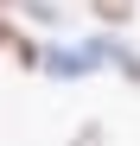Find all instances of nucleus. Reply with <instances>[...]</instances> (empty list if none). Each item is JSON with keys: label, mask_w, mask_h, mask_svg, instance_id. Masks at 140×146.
<instances>
[{"label": "nucleus", "mask_w": 140, "mask_h": 146, "mask_svg": "<svg viewBox=\"0 0 140 146\" xmlns=\"http://www.w3.org/2000/svg\"><path fill=\"white\" fill-rule=\"evenodd\" d=\"M0 7H26L32 19H57V7H51V0H0Z\"/></svg>", "instance_id": "39448f33"}, {"label": "nucleus", "mask_w": 140, "mask_h": 146, "mask_svg": "<svg viewBox=\"0 0 140 146\" xmlns=\"http://www.w3.org/2000/svg\"><path fill=\"white\" fill-rule=\"evenodd\" d=\"M38 64L51 70V76H89V70H102V64H108V44H102V38H89L83 51H38Z\"/></svg>", "instance_id": "f257e3e1"}, {"label": "nucleus", "mask_w": 140, "mask_h": 146, "mask_svg": "<svg viewBox=\"0 0 140 146\" xmlns=\"http://www.w3.org/2000/svg\"><path fill=\"white\" fill-rule=\"evenodd\" d=\"M102 44H108V64L121 70L127 83H140V51H127V44H115V38H102Z\"/></svg>", "instance_id": "7ed1b4c3"}, {"label": "nucleus", "mask_w": 140, "mask_h": 146, "mask_svg": "<svg viewBox=\"0 0 140 146\" xmlns=\"http://www.w3.org/2000/svg\"><path fill=\"white\" fill-rule=\"evenodd\" d=\"M0 51H13L19 64H38V44L19 32V26H7V19H0Z\"/></svg>", "instance_id": "f03ea898"}, {"label": "nucleus", "mask_w": 140, "mask_h": 146, "mask_svg": "<svg viewBox=\"0 0 140 146\" xmlns=\"http://www.w3.org/2000/svg\"><path fill=\"white\" fill-rule=\"evenodd\" d=\"M96 7V19H108V26H127L134 19V0H89Z\"/></svg>", "instance_id": "20e7f679"}, {"label": "nucleus", "mask_w": 140, "mask_h": 146, "mask_svg": "<svg viewBox=\"0 0 140 146\" xmlns=\"http://www.w3.org/2000/svg\"><path fill=\"white\" fill-rule=\"evenodd\" d=\"M70 146H102V121H83V127H77V140H70Z\"/></svg>", "instance_id": "423d86ee"}]
</instances>
